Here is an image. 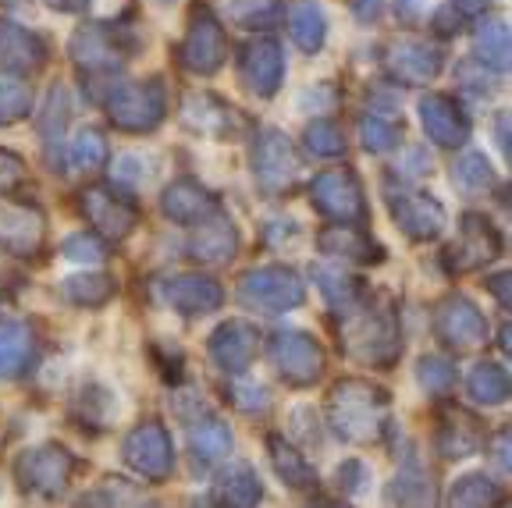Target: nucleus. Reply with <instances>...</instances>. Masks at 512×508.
<instances>
[{
	"mask_svg": "<svg viewBox=\"0 0 512 508\" xmlns=\"http://www.w3.org/2000/svg\"><path fill=\"white\" fill-rule=\"evenodd\" d=\"M498 505V484L484 473H466L452 484L445 508H495Z\"/></svg>",
	"mask_w": 512,
	"mask_h": 508,
	"instance_id": "37",
	"label": "nucleus"
},
{
	"mask_svg": "<svg viewBox=\"0 0 512 508\" xmlns=\"http://www.w3.org/2000/svg\"><path fill=\"white\" fill-rule=\"evenodd\" d=\"M68 164L75 171H100L107 164V139L100 128H79L68 146Z\"/></svg>",
	"mask_w": 512,
	"mask_h": 508,
	"instance_id": "40",
	"label": "nucleus"
},
{
	"mask_svg": "<svg viewBox=\"0 0 512 508\" xmlns=\"http://www.w3.org/2000/svg\"><path fill=\"white\" fill-rule=\"evenodd\" d=\"M232 402L239 405V409H246V413H260V409H267V391L260 388V384L235 381L232 384Z\"/></svg>",
	"mask_w": 512,
	"mask_h": 508,
	"instance_id": "49",
	"label": "nucleus"
},
{
	"mask_svg": "<svg viewBox=\"0 0 512 508\" xmlns=\"http://www.w3.org/2000/svg\"><path fill=\"white\" fill-rule=\"evenodd\" d=\"M441 64H445L441 50L424 40H395L384 50V68L402 86H431L441 75Z\"/></svg>",
	"mask_w": 512,
	"mask_h": 508,
	"instance_id": "14",
	"label": "nucleus"
},
{
	"mask_svg": "<svg viewBox=\"0 0 512 508\" xmlns=\"http://www.w3.org/2000/svg\"><path fill=\"white\" fill-rule=\"evenodd\" d=\"M178 57L189 72L196 75H214L217 68L228 57V36H224V25L217 22V15L207 4H196L189 15V29H185V40L178 47Z\"/></svg>",
	"mask_w": 512,
	"mask_h": 508,
	"instance_id": "7",
	"label": "nucleus"
},
{
	"mask_svg": "<svg viewBox=\"0 0 512 508\" xmlns=\"http://www.w3.org/2000/svg\"><path fill=\"white\" fill-rule=\"evenodd\" d=\"M64 128H68V89L50 86L43 111L36 114V132L43 139V157L50 167H61V146H64Z\"/></svg>",
	"mask_w": 512,
	"mask_h": 508,
	"instance_id": "25",
	"label": "nucleus"
},
{
	"mask_svg": "<svg viewBox=\"0 0 512 508\" xmlns=\"http://www.w3.org/2000/svg\"><path fill=\"white\" fill-rule=\"evenodd\" d=\"M370 484V469L363 466V462L349 459L345 466H338V487H342L345 494H363Z\"/></svg>",
	"mask_w": 512,
	"mask_h": 508,
	"instance_id": "48",
	"label": "nucleus"
},
{
	"mask_svg": "<svg viewBox=\"0 0 512 508\" xmlns=\"http://www.w3.org/2000/svg\"><path fill=\"white\" fill-rule=\"evenodd\" d=\"M22 182H25V160L0 146V196L15 192Z\"/></svg>",
	"mask_w": 512,
	"mask_h": 508,
	"instance_id": "47",
	"label": "nucleus"
},
{
	"mask_svg": "<svg viewBox=\"0 0 512 508\" xmlns=\"http://www.w3.org/2000/svg\"><path fill=\"white\" fill-rule=\"evenodd\" d=\"M121 455H125L128 469H136L139 477L150 480V484H164V480L171 477V469H175L171 437H168V430L160 427L157 420L139 423V427L125 437Z\"/></svg>",
	"mask_w": 512,
	"mask_h": 508,
	"instance_id": "9",
	"label": "nucleus"
},
{
	"mask_svg": "<svg viewBox=\"0 0 512 508\" xmlns=\"http://www.w3.org/2000/svg\"><path fill=\"white\" fill-rule=\"evenodd\" d=\"M498 146H502V153H509V118H498Z\"/></svg>",
	"mask_w": 512,
	"mask_h": 508,
	"instance_id": "58",
	"label": "nucleus"
},
{
	"mask_svg": "<svg viewBox=\"0 0 512 508\" xmlns=\"http://www.w3.org/2000/svg\"><path fill=\"white\" fill-rule=\"evenodd\" d=\"M288 36L306 54H317L324 47L328 22H324V11H320L317 0H292V8H288Z\"/></svg>",
	"mask_w": 512,
	"mask_h": 508,
	"instance_id": "30",
	"label": "nucleus"
},
{
	"mask_svg": "<svg viewBox=\"0 0 512 508\" xmlns=\"http://www.w3.org/2000/svg\"><path fill=\"white\" fill-rule=\"evenodd\" d=\"M352 11L360 22H374V18H381V0H352Z\"/></svg>",
	"mask_w": 512,
	"mask_h": 508,
	"instance_id": "54",
	"label": "nucleus"
},
{
	"mask_svg": "<svg viewBox=\"0 0 512 508\" xmlns=\"http://www.w3.org/2000/svg\"><path fill=\"white\" fill-rule=\"evenodd\" d=\"M43 61H47V47L40 36L11 18H0V68L11 75H29L40 72Z\"/></svg>",
	"mask_w": 512,
	"mask_h": 508,
	"instance_id": "20",
	"label": "nucleus"
},
{
	"mask_svg": "<svg viewBox=\"0 0 512 508\" xmlns=\"http://www.w3.org/2000/svg\"><path fill=\"white\" fill-rule=\"evenodd\" d=\"M164 299L178 313H185V317H203V313L221 310L224 288L214 278H207V274H175L164 285Z\"/></svg>",
	"mask_w": 512,
	"mask_h": 508,
	"instance_id": "21",
	"label": "nucleus"
},
{
	"mask_svg": "<svg viewBox=\"0 0 512 508\" xmlns=\"http://www.w3.org/2000/svg\"><path fill=\"white\" fill-rule=\"evenodd\" d=\"M192 239H189V253L192 260L200 263H224L235 256V246H239V235H235V224L217 210L207 221L192 224Z\"/></svg>",
	"mask_w": 512,
	"mask_h": 508,
	"instance_id": "23",
	"label": "nucleus"
},
{
	"mask_svg": "<svg viewBox=\"0 0 512 508\" xmlns=\"http://www.w3.org/2000/svg\"><path fill=\"white\" fill-rule=\"evenodd\" d=\"M104 111L114 128L143 135V132H153V128L164 121V114H168V93H164L160 79L121 82V86H114L111 93H107Z\"/></svg>",
	"mask_w": 512,
	"mask_h": 508,
	"instance_id": "3",
	"label": "nucleus"
},
{
	"mask_svg": "<svg viewBox=\"0 0 512 508\" xmlns=\"http://www.w3.org/2000/svg\"><path fill=\"white\" fill-rule=\"evenodd\" d=\"M68 54L79 64L82 75H114L125 64L128 50L121 43V32L107 29V25H82L68 43Z\"/></svg>",
	"mask_w": 512,
	"mask_h": 508,
	"instance_id": "12",
	"label": "nucleus"
},
{
	"mask_svg": "<svg viewBox=\"0 0 512 508\" xmlns=\"http://www.w3.org/2000/svg\"><path fill=\"white\" fill-rule=\"evenodd\" d=\"M313 207L335 224H360L367 217V199H363L360 178L352 175L349 167H335L324 175L313 178L310 185Z\"/></svg>",
	"mask_w": 512,
	"mask_h": 508,
	"instance_id": "8",
	"label": "nucleus"
},
{
	"mask_svg": "<svg viewBox=\"0 0 512 508\" xmlns=\"http://www.w3.org/2000/svg\"><path fill=\"white\" fill-rule=\"evenodd\" d=\"M271 363L296 388H310L324 374V352L306 331H278L271 338Z\"/></svg>",
	"mask_w": 512,
	"mask_h": 508,
	"instance_id": "11",
	"label": "nucleus"
},
{
	"mask_svg": "<svg viewBox=\"0 0 512 508\" xmlns=\"http://www.w3.org/2000/svg\"><path fill=\"white\" fill-rule=\"evenodd\" d=\"M488 285H491V292H495V299L502 302L505 310H509V274H505V270H498V274H491V278H488Z\"/></svg>",
	"mask_w": 512,
	"mask_h": 508,
	"instance_id": "55",
	"label": "nucleus"
},
{
	"mask_svg": "<svg viewBox=\"0 0 512 508\" xmlns=\"http://www.w3.org/2000/svg\"><path fill=\"white\" fill-rule=\"evenodd\" d=\"M388 505L392 508H434L438 505V491L434 480L427 477V469L420 462H406L388 484Z\"/></svg>",
	"mask_w": 512,
	"mask_h": 508,
	"instance_id": "27",
	"label": "nucleus"
},
{
	"mask_svg": "<svg viewBox=\"0 0 512 508\" xmlns=\"http://www.w3.org/2000/svg\"><path fill=\"white\" fill-rule=\"evenodd\" d=\"M452 178H456L459 189L480 192V189H488V185L495 182V171H491V164H488V157H484V153L466 150L463 157L456 160V167H452Z\"/></svg>",
	"mask_w": 512,
	"mask_h": 508,
	"instance_id": "44",
	"label": "nucleus"
},
{
	"mask_svg": "<svg viewBox=\"0 0 512 508\" xmlns=\"http://www.w3.org/2000/svg\"><path fill=\"white\" fill-rule=\"evenodd\" d=\"M143 164H146L143 157H121L118 164H114V175H118V182L139 185V182H146V171H139Z\"/></svg>",
	"mask_w": 512,
	"mask_h": 508,
	"instance_id": "50",
	"label": "nucleus"
},
{
	"mask_svg": "<svg viewBox=\"0 0 512 508\" xmlns=\"http://www.w3.org/2000/svg\"><path fill=\"white\" fill-rule=\"evenodd\" d=\"M217 498L224 508H256L264 498V484L246 462H232L217 480Z\"/></svg>",
	"mask_w": 512,
	"mask_h": 508,
	"instance_id": "31",
	"label": "nucleus"
},
{
	"mask_svg": "<svg viewBox=\"0 0 512 508\" xmlns=\"http://www.w3.org/2000/svg\"><path fill=\"white\" fill-rule=\"evenodd\" d=\"M306 299V288L299 281L296 270L281 267V263H267V267H253L239 278V302L253 313H288L296 310Z\"/></svg>",
	"mask_w": 512,
	"mask_h": 508,
	"instance_id": "4",
	"label": "nucleus"
},
{
	"mask_svg": "<svg viewBox=\"0 0 512 508\" xmlns=\"http://www.w3.org/2000/svg\"><path fill=\"white\" fill-rule=\"evenodd\" d=\"M338 338L342 352L363 366H392L399 359V317L388 299H356L338 310Z\"/></svg>",
	"mask_w": 512,
	"mask_h": 508,
	"instance_id": "1",
	"label": "nucleus"
},
{
	"mask_svg": "<svg viewBox=\"0 0 512 508\" xmlns=\"http://www.w3.org/2000/svg\"><path fill=\"white\" fill-rule=\"evenodd\" d=\"M473 54L477 64L491 72H509V25L505 18H484L473 29Z\"/></svg>",
	"mask_w": 512,
	"mask_h": 508,
	"instance_id": "32",
	"label": "nucleus"
},
{
	"mask_svg": "<svg viewBox=\"0 0 512 508\" xmlns=\"http://www.w3.org/2000/svg\"><path fill=\"white\" fill-rule=\"evenodd\" d=\"M420 121H424V132L431 135V143L445 146V150H459L470 139V118L459 107V100L445 93H431L420 100Z\"/></svg>",
	"mask_w": 512,
	"mask_h": 508,
	"instance_id": "19",
	"label": "nucleus"
},
{
	"mask_svg": "<svg viewBox=\"0 0 512 508\" xmlns=\"http://www.w3.org/2000/svg\"><path fill=\"white\" fill-rule=\"evenodd\" d=\"M384 420H388V391L377 388L370 381H338L331 388L328 398V423L335 427V434L342 441H352V445H370L377 441L384 430Z\"/></svg>",
	"mask_w": 512,
	"mask_h": 508,
	"instance_id": "2",
	"label": "nucleus"
},
{
	"mask_svg": "<svg viewBox=\"0 0 512 508\" xmlns=\"http://www.w3.org/2000/svg\"><path fill=\"white\" fill-rule=\"evenodd\" d=\"M64 295L75 302V306H104V302L114 299V278L111 274H75V278L64 281Z\"/></svg>",
	"mask_w": 512,
	"mask_h": 508,
	"instance_id": "39",
	"label": "nucleus"
},
{
	"mask_svg": "<svg viewBox=\"0 0 512 508\" xmlns=\"http://www.w3.org/2000/svg\"><path fill=\"white\" fill-rule=\"evenodd\" d=\"M491 445H495V462L502 473H509V430H498L495 437H491Z\"/></svg>",
	"mask_w": 512,
	"mask_h": 508,
	"instance_id": "53",
	"label": "nucleus"
},
{
	"mask_svg": "<svg viewBox=\"0 0 512 508\" xmlns=\"http://www.w3.org/2000/svg\"><path fill=\"white\" fill-rule=\"evenodd\" d=\"M253 178L267 196H285L303 178V160L296 143L278 128H264L253 143Z\"/></svg>",
	"mask_w": 512,
	"mask_h": 508,
	"instance_id": "5",
	"label": "nucleus"
},
{
	"mask_svg": "<svg viewBox=\"0 0 512 508\" xmlns=\"http://www.w3.org/2000/svg\"><path fill=\"white\" fill-rule=\"evenodd\" d=\"M64 256L75 263H104L107 246L100 235H93V231H79V235H72V239H64Z\"/></svg>",
	"mask_w": 512,
	"mask_h": 508,
	"instance_id": "46",
	"label": "nucleus"
},
{
	"mask_svg": "<svg viewBox=\"0 0 512 508\" xmlns=\"http://www.w3.org/2000/svg\"><path fill=\"white\" fill-rule=\"evenodd\" d=\"M256 352H260V331L249 320H224L210 334V359L221 366L224 374H246L249 366H253Z\"/></svg>",
	"mask_w": 512,
	"mask_h": 508,
	"instance_id": "17",
	"label": "nucleus"
},
{
	"mask_svg": "<svg viewBox=\"0 0 512 508\" xmlns=\"http://www.w3.org/2000/svg\"><path fill=\"white\" fill-rule=\"evenodd\" d=\"M360 143L367 146L370 153H388L402 143V125L374 111L360 121Z\"/></svg>",
	"mask_w": 512,
	"mask_h": 508,
	"instance_id": "43",
	"label": "nucleus"
},
{
	"mask_svg": "<svg viewBox=\"0 0 512 508\" xmlns=\"http://www.w3.org/2000/svg\"><path fill=\"white\" fill-rule=\"evenodd\" d=\"M36 359V338L22 320H0V377L15 381Z\"/></svg>",
	"mask_w": 512,
	"mask_h": 508,
	"instance_id": "26",
	"label": "nucleus"
},
{
	"mask_svg": "<svg viewBox=\"0 0 512 508\" xmlns=\"http://www.w3.org/2000/svg\"><path fill=\"white\" fill-rule=\"evenodd\" d=\"M434 334L452 352H470L488 342V324H484V313L466 295L456 292L438 302V310H434Z\"/></svg>",
	"mask_w": 512,
	"mask_h": 508,
	"instance_id": "10",
	"label": "nucleus"
},
{
	"mask_svg": "<svg viewBox=\"0 0 512 508\" xmlns=\"http://www.w3.org/2000/svg\"><path fill=\"white\" fill-rule=\"evenodd\" d=\"M239 75L256 96H274L285 82V50L274 36H253L239 50Z\"/></svg>",
	"mask_w": 512,
	"mask_h": 508,
	"instance_id": "13",
	"label": "nucleus"
},
{
	"mask_svg": "<svg viewBox=\"0 0 512 508\" xmlns=\"http://www.w3.org/2000/svg\"><path fill=\"white\" fill-rule=\"evenodd\" d=\"M75 459L68 448L61 445H40L18 455L15 477L22 484V491L40 494V498H61L72 484Z\"/></svg>",
	"mask_w": 512,
	"mask_h": 508,
	"instance_id": "6",
	"label": "nucleus"
},
{
	"mask_svg": "<svg viewBox=\"0 0 512 508\" xmlns=\"http://www.w3.org/2000/svg\"><path fill=\"white\" fill-rule=\"evenodd\" d=\"M267 455H271L274 473H278L288 487H299V491H303V487L317 484V473H313V466L296 452V448L288 445L285 437H278V434L267 437Z\"/></svg>",
	"mask_w": 512,
	"mask_h": 508,
	"instance_id": "35",
	"label": "nucleus"
},
{
	"mask_svg": "<svg viewBox=\"0 0 512 508\" xmlns=\"http://www.w3.org/2000/svg\"><path fill=\"white\" fill-rule=\"evenodd\" d=\"M416 381L427 395H445L456 384V366L448 363L445 356H424L416 363Z\"/></svg>",
	"mask_w": 512,
	"mask_h": 508,
	"instance_id": "45",
	"label": "nucleus"
},
{
	"mask_svg": "<svg viewBox=\"0 0 512 508\" xmlns=\"http://www.w3.org/2000/svg\"><path fill=\"white\" fill-rule=\"evenodd\" d=\"M75 508H114V505L107 501V494L96 491V494H86V498H79V505H75Z\"/></svg>",
	"mask_w": 512,
	"mask_h": 508,
	"instance_id": "57",
	"label": "nucleus"
},
{
	"mask_svg": "<svg viewBox=\"0 0 512 508\" xmlns=\"http://www.w3.org/2000/svg\"><path fill=\"white\" fill-rule=\"evenodd\" d=\"M303 143H306V150H310L313 157L335 160V157H342V153H345V132L331 118H317V121H310V125H306Z\"/></svg>",
	"mask_w": 512,
	"mask_h": 508,
	"instance_id": "42",
	"label": "nucleus"
},
{
	"mask_svg": "<svg viewBox=\"0 0 512 508\" xmlns=\"http://www.w3.org/2000/svg\"><path fill=\"white\" fill-rule=\"evenodd\" d=\"M189 452L200 462H217L232 452V430L228 423L217 420V416L203 413L200 420H192L189 427Z\"/></svg>",
	"mask_w": 512,
	"mask_h": 508,
	"instance_id": "34",
	"label": "nucleus"
},
{
	"mask_svg": "<svg viewBox=\"0 0 512 508\" xmlns=\"http://www.w3.org/2000/svg\"><path fill=\"white\" fill-rule=\"evenodd\" d=\"M498 256H502V235H498L495 224L484 214H466L463 224H459V242L448 249L452 270H463L466 274V270L488 267Z\"/></svg>",
	"mask_w": 512,
	"mask_h": 508,
	"instance_id": "15",
	"label": "nucleus"
},
{
	"mask_svg": "<svg viewBox=\"0 0 512 508\" xmlns=\"http://www.w3.org/2000/svg\"><path fill=\"white\" fill-rule=\"evenodd\" d=\"M43 239V217L29 207H8L0 217V246L11 253L25 256L40 246Z\"/></svg>",
	"mask_w": 512,
	"mask_h": 508,
	"instance_id": "29",
	"label": "nucleus"
},
{
	"mask_svg": "<svg viewBox=\"0 0 512 508\" xmlns=\"http://www.w3.org/2000/svg\"><path fill=\"white\" fill-rule=\"evenodd\" d=\"M47 8L64 11V15H79V11L89 8V0H47Z\"/></svg>",
	"mask_w": 512,
	"mask_h": 508,
	"instance_id": "56",
	"label": "nucleus"
},
{
	"mask_svg": "<svg viewBox=\"0 0 512 508\" xmlns=\"http://www.w3.org/2000/svg\"><path fill=\"white\" fill-rule=\"evenodd\" d=\"M466 395L477 405H502L509 398V374L498 363H477L466 377Z\"/></svg>",
	"mask_w": 512,
	"mask_h": 508,
	"instance_id": "36",
	"label": "nucleus"
},
{
	"mask_svg": "<svg viewBox=\"0 0 512 508\" xmlns=\"http://www.w3.org/2000/svg\"><path fill=\"white\" fill-rule=\"evenodd\" d=\"M32 111V93L25 86L22 75L0 72V125H15V121L29 118Z\"/></svg>",
	"mask_w": 512,
	"mask_h": 508,
	"instance_id": "41",
	"label": "nucleus"
},
{
	"mask_svg": "<svg viewBox=\"0 0 512 508\" xmlns=\"http://www.w3.org/2000/svg\"><path fill=\"white\" fill-rule=\"evenodd\" d=\"M313 281H317L320 295L335 306V310H345L352 302L363 295V285L352 274H345L342 267H313Z\"/></svg>",
	"mask_w": 512,
	"mask_h": 508,
	"instance_id": "38",
	"label": "nucleus"
},
{
	"mask_svg": "<svg viewBox=\"0 0 512 508\" xmlns=\"http://www.w3.org/2000/svg\"><path fill=\"white\" fill-rule=\"evenodd\" d=\"M420 11V0H399V18H416Z\"/></svg>",
	"mask_w": 512,
	"mask_h": 508,
	"instance_id": "59",
	"label": "nucleus"
},
{
	"mask_svg": "<svg viewBox=\"0 0 512 508\" xmlns=\"http://www.w3.org/2000/svg\"><path fill=\"white\" fill-rule=\"evenodd\" d=\"M480 423L466 413H452L445 416L438 430V452L445 459H470L480 445H484V434H480Z\"/></svg>",
	"mask_w": 512,
	"mask_h": 508,
	"instance_id": "33",
	"label": "nucleus"
},
{
	"mask_svg": "<svg viewBox=\"0 0 512 508\" xmlns=\"http://www.w3.org/2000/svg\"><path fill=\"white\" fill-rule=\"evenodd\" d=\"M310 508H352V505H345V501H338V498H317Z\"/></svg>",
	"mask_w": 512,
	"mask_h": 508,
	"instance_id": "60",
	"label": "nucleus"
},
{
	"mask_svg": "<svg viewBox=\"0 0 512 508\" xmlns=\"http://www.w3.org/2000/svg\"><path fill=\"white\" fill-rule=\"evenodd\" d=\"M452 8H456L459 18H480L491 8V0H452Z\"/></svg>",
	"mask_w": 512,
	"mask_h": 508,
	"instance_id": "52",
	"label": "nucleus"
},
{
	"mask_svg": "<svg viewBox=\"0 0 512 508\" xmlns=\"http://www.w3.org/2000/svg\"><path fill=\"white\" fill-rule=\"evenodd\" d=\"M82 214L93 224V235H100V239H128L139 221L136 207L128 199L114 196L104 185H89L82 192Z\"/></svg>",
	"mask_w": 512,
	"mask_h": 508,
	"instance_id": "16",
	"label": "nucleus"
},
{
	"mask_svg": "<svg viewBox=\"0 0 512 508\" xmlns=\"http://www.w3.org/2000/svg\"><path fill=\"white\" fill-rule=\"evenodd\" d=\"M160 210L175 224H200V221H207L210 214H217V199L210 196L196 178H178V182H171L168 189H164Z\"/></svg>",
	"mask_w": 512,
	"mask_h": 508,
	"instance_id": "22",
	"label": "nucleus"
},
{
	"mask_svg": "<svg viewBox=\"0 0 512 508\" xmlns=\"http://www.w3.org/2000/svg\"><path fill=\"white\" fill-rule=\"evenodd\" d=\"M459 22H463V18L456 15V8H452V4H445V8L434 15V29H438L441 36H452V32H459Z\"/></svg>",
	"mask_w": 512,
	"mask_h": 508,
	"instance_id": "51",
	"label": "nucleus"
},
{
	"mask_svg": "<svg viewBox=\"0 0 512 508\" xmlns=\"http://www.w3.org/2000/svg\"><path fill=\"white\" fill-rule=\"evenodd\" d=\"M317 246L331 260L345 263H377L381 260V246L370 239L363 228H352V224H335V228H324L317 235Z\"/></svg>",
	"mask_w": 512,
	"mask_h": 508,
	"instance_id": "24",
	"label": "nucleus"
},
{
	"mask_svg": "<svg viewBox=\"0 0 512 508\" xmlns=\"http://www.w3.org/2000/svg\"><path fill=\"white\" fill-rule=\"evenodd\" d=\"M157 4H175V0H157Z\"/></svg>",
	"mask_w": 512,
	"mask_h": 508,
	"instance_id": "61",
	"label": "nucleus"
},
{
	"mask_svg": "<svg viewBox=\"0 0 512 508\" xmlns=\"http://www.w3.org/2000/svg\"><path fill=\"white\" fill-rule=\"evenodd\" d=\"M182 121L200 135H224L235 125V111L214 93H192L182 104Z\"/></svg>",
	"mask_w": 512,
	"mask_h": 508,
	"instance_id": "28",
	"label": "nucleus"
},
{
	"mask_svg": "<svg viewBox=\"0 0 512 508\" xmlns=\"http://www.w3.org/2000/svg\"><path fill=\"white\" fill-rule=\"evenodd\" d=\"M388 207H392L395 224L416 242H431L445 231V207L427 192H392Z\"/></svg>",
	"mask_w": 512,
	"mask_h": 508,
	"instance_id": "18",
	"label": "nucleus"
}]
</instances>
